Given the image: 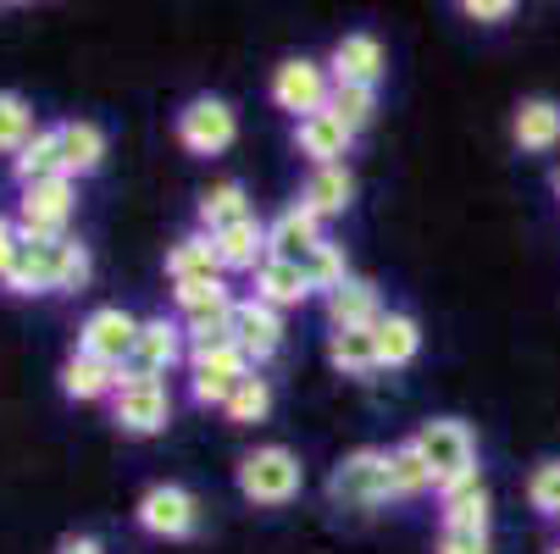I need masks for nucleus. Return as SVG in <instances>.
Returning <instances> with one entry per match:
<instances>
[{"label":"nucleus","instance_id":"obj_1","mask_svg":"<svg viewBox=\"0 0 560 554\" xmlns=\"http://www.w3.org/2000/svg\"><path fill=\"white\" fill-rule=\"evenodd\" d=\"M233 483H238V494H245L250 505L278 510V505L300 499V488H305V465H300V455H294V449L267 444V449H250L245 460H238Z\"/></svg>","mask_w":560,"mask_h":554},{"label":"nucleus","instance_id":"obj_2","mask_svg":"<svg viewBox=\"0 0 560 554\" xmlns=\"http://www.w3.org/2000/svg\"><path fill=\"white\" fill-rule=\"evenodd\" d=\"M328 499L345 505V510H377L394 499V465H388V449H350L334 478H328Z\"/></svg>","mask_w":560,"mask_h":554},{"label":"nucleus","instance_id":"obj_3","mask_svg":"<svg viewBox=\"0 0 560 554\" xmlns=\"http://www.w3.org/2000/svg\"><path fill=\"white\" fill-rule=\"evenodd\" d=\"M178 361L189 366L184 322H173V316H150V322H139V344H133L128 366L117 372V388H122V382H162Z\"/></svg>","mask_w":560,"mask_h":554},{"label":"nucleus","instance_id":"obj_4","mask_svg":"<svg viewBox=\"0 0 560 554\" xmlns=\"http://www.w3.org/2000/svg\"><path fill=\"white\" fill-rule=\"evenodd\" d=\"M334 101V72L323 61H311V56H289L272 67V106L289 111L294 122L300 117H316V111H328Z\"/></svg>","mask_w":560,"mask_h":554},{"label":"nucleus","instance_id":"obj_5","mask_svg":"<svg viewBox=\"0 0 560 554\" xmlns=\"http://www.w3.org/2000/svg\"><path fill=\"white\" fill-rule=\"evenodd\" d=\"M78 205V184L72 178H50V184H28L18 195V233L23 239H67V216Z\"/></svg>","mask_w":560,"mask_h":554},{"label":"nucleus","instance_id":"obj_6","mask_svg":"<svg viewBox=\"0 0 560 554\" xmlns=\"http://www.w3.org/2000/svg\"><path fill=\"white\" fill-rule=\"evenodd\" d=\"M417 449H422V460L433 465V483H439V488L455 483V478H466V471H477V438H471V427L455 422V416L422 422ZM439 488H433V494H439Z\"/></svg>","mask_w":560,"mask_h":554},{"label":"nucleus","instance_id":"obj_7","mask_svg":"<svg viewBox=\"0 0 560 554\" xmlns=\"http://www.w3.org/2000/svg\"><path fill=\"white\" fill-rule=\"evenodd\" d=\"M256 366L245 361L238 344H206V350H189V393L195 405H228L233 388L245 382Z\"/></svg>","mask_w":560,"mask_h":554},{"label":"nucleus","instance_id":"obj_8","mask_svg":"<svg viewBox=\"0 0 560 554\" xmlns=\"http://www.w3.org/2000/svg\"><path fill=\"white\" fill-rule=\"evenodd\" d=\"M133 521H139V532H150V538H195L200 505H195V494H189L184 483H155V488L139 494Z\"/></svg>","mask_w":560,"mask_h":554},{"label":"nucleus","instance_id":"obj_9","mask_svg":"<svg viewBox=\"0 0 560 554\" xmlns=\"http://www.w3.org/2000/svg\"><path fill=\"white\" fill-rule=\"evenodd\" d=\"M112 422L128 433V438H155L173 427V393L167 382H122L112 393Z\"/></svg>","mask_w":560,"mask_h":554},{"label":"nucleus","instance_id":"obj_10","mask_svg":"<svg viewBox=\"0 0 560 554\" xmlns=\"http://www.w3.org/2000/svg\"><path fill=\"white\" fill-rule=\"evenodd\" d=\"M139 344V316H128L122 305H101L84 316V328H78V355H90V361H106V366H128Z\"/></svg>","mask_w":560,"mask_h":554},{"label":"nucleus","instance_id":"obj_11","mask_svg":"<svg viewBox=\"0 0 560 554\" xmlns=\"http://www.w3.org/2000/svg\"><path fill=\"white\" fill-rule=\"evenodd\" d=\"M233 133H238V117H233V106L217 101V95H195V101L178 111V144H184L189 155H222V150L233 144Z\"/></svg>","mask_w":560,"mask_h":554},{"label":"nucleus","instance_id":"obj_12","mask_svg":"<svg viewBox=\"0 0 560 554\" xmlns=\"http://www.w3.org/2000/svg\"><path fill=\"white\" fill-rule=\"evenodd\" d=\"M233 344L245 350L250 366H267L278 350H283V310L261 305L256 294L233 305Z\"/></svg>","mask_w":560,"mask_h":554},{"label":"nucleus","instance_id":"obj_13","mask_svg":"<svg viewBox=\"0 0 560 554\" xmlns=\"http://www.w3.org/2000/svg\"><path fill=\"white\" fill-rule=\"evenodd\" d=\"M323 239H328V233H323V216H311L300 200L267 222V256H272V261H294V267H300Z\"/></svg>","mask_w":560,"mask_h":554},{"label":"nucleus","instance_id":"obj_14","mask_svg":"<svg viewBox=\"0 0 560 554\" xmlns=\"http://www.w3.org/2000/svg\"><path fill=\"white\" fill-rule=\"evenodd\" d=\"M350 128L334 117V111H316V117H300L294 122V144L311 167H345V155H350Z\"/></svg>","mask_w":560,"mask_h":554},{"label":"nucleus","instance_id":"obj_15","mask_svg":"<svg viewBox=\"0 0 560 554\" xmlns=\"http://www.w3.org/2000/svg\"><path fill=\"white\" fill-rule=\"evenodd\" d=\"M328 72H334V84H372L377 90V78H383V39L377 34H345L328 56Z\"/></svg>","mask_w":560,"mask_h":554},{"label":"nucleus","instance_id":"obj_16","mask_svg":"<svg viewBox=\"0 0 560 554\" xmlns=\"http://www.w3.org/2000/svg\"><path fill=\"white\" fill-rule=\"evenodd\" d=\"M56 133H61V173H67L72 184L90 178V173H101V162H106V133H101V122L72 117V122H56Z\"/></svg>","mask_w":560,"mask_h":554},{"label":"nucleus","instance_id":"obj_17","mask_svg":"<svg viewBox=\"0 0 560 554\" xmlns=\"http://www.w3.org/2000/svg\"><path fill=\"white\" fill-rule=\"evenodd\" d=\"M56 245L61 239H50V245H39V239H23V250H18V267L7 272V294H18V299H28V294H56Z\"/></svg>","mask_w":560,"mask_h":554},{"label":"nucleus","instance_id":"obj_18","mask_svg":"<svg viewBox=\"0 0 560 554\" xmlns=\"http://www.w3.org/2000/svg\"><path fill=\"white\" fill-rule=\"evenodd\" d=\"M167 278H173V288L178 283H217L222 278V256H217L211 233H184V239L167 250Z\"/></svg>","mask_w":560,"mask_h":554},{"label":"nucleus","instance_id":"obj_19","mask_svg":"<svg viewBox=\"0 0 560 554\" xmlns=\"http://www.w3.org/2000/svg\"><path fill=\"white\" fill-rule=\"evenodd\" d=\"M350 200H355L350 167H311L305 184H300V205H305L311 216H345Z\"/></svg>","mask_w":560,"mask_h":554},{"label":"nucleus","instance_id":"obj_20","mask_svg":"<svg viewBox=\"0 0 560 554\" xmlns=\"http://www.w3.org/2000/svg\"><path fill=\"white\" fill-rule=\"evenodd\" d=\"M323 305H328V328H334V333H339V328H377V316H383L377 283H366V278L339 283Z\"/></svg>","mask_w":560,"mask_h":554},{"label":"nucleus","instance_id":"obj_21","mask_svg":"<svg viewBox=\"0 0 560 554\" xmlns=\"http://www.w3.org/2000/svg\"><path fill=\"white\" fill-rule=\"evenodd\" d=\"M372 339H377V372L388 366H411L417 361V350H422V328H417V316L411 310H383L377 316V328H372Z\"/></svg>","mask_w":560,"mask_h":554},{"label":"nucleus","instance_id":"obj_22","mask_svg":"<svg viewBox=\"0 0 560 554\" xmlns=\"http://www.w3.org/2000/svg\"><path fill=\"white\" fill-rule=\"evenodd\" d=\"M217 239V256H222V272H256L267 261V222L245 216V222H233L222 233H211Z\"/></svg>","mask_w":560,"mask_h":554},{"label":"nucleus","instance_id":"obj_23","mask_svg":"<svg viewBox=\"0 0 560 554\" xmlns=\"http://www.w3.org/2000/svg\"><path fill=\"white\" fill-rule=\"evenodd\" d=\"M61 393L67 400H78V405H95V400H112L117 393V366H106V361H90V355H67V366H61Z\"/></svg>","mask_w":560,"mask_h":554},{"label":"nucleus","instance_id":"obj_24","mask_svg":"<svg viewBox=\"0 0 560 554\" xmlns=\"http://www.w3.org/2000/svg\"><path fill=\"white\" fill-rule=\"evenodd\" d=\"M12 178H18V189H28V184H50V178H67V173H61V133H56V128H39V133L12 155Z\"/></svg>","mask_w":560,"mask_h":554},{"label":"nucleus","instance_id":"obj_25","mask_svg":"<svg viewBox=\"0 0 560 554\" xmlns=\"http://www.w3.org/2000/svg\"><path fill=\"white\" fill-rule=\"evenodd\" d=\"M511 139L527 150V155H544L560 144V106L555 101H522L516 117H511Z\"/></svg>","mask_w":560,"mask_h":554},{"label":"nucleus","instance_id":"obj_26","mask_svg":"<svg viewBox=\"0 0 560 554\" xmlns=\"http://www.w3.org/2000/svg\"><path fill=\"white\" fill-rule=\"evenodd\" d=\"M256 299L272 305V310H289V305H305L311 299V283H305V272L294 261H272L267 256L256 267Z\"/></svg>","mask_w":560,"mask_h":554},{"label":"nucleus","instance_id":"obj_27","mask_svg":"<svg viewBox=\"0 0 560 554\" xmlns=\"http://www.w3.org/2000/svg\"><path fill=\"white\" fill-rule=\"evenodd\" d=\"M245 216H250V195H245L238 178H222L200 195V233H222V227L245 222Z\"/></svg>","mask_w":560,"mask_h":554},{"label":"nucleus","instance_id":"obj_28","mask_svg":"<svg viewBox=\"0 0 560 554\" xmlns=\"http://www.w3.org/2000/svg\"><path fill=\"white\" fill-rule=\"evenodd\" d=\"M328 366L345 372V377L377 372V339H372V328H339V333H328Z\"/></svg>","mask_w":560,"mask_h":554},{"label":"nucleus","instance_id":"obj_29","mask_svg":"<svg viewBox=\"0 0 560 554\" xmlns=\"http://www.w3.org/2000/svg\"><path fill=\"white\" fill-rule=\"evenodd\" d=\"M388 465H394V499H422V494L439 488V483H433V465H428L422 449H417V438L394 444V449H388Z\"/></svg>","mask_w":560,"mask_h":554},{"label":"nucleus","instance_id":"obj_30","mask_svg":"<svg viewBox=\"0 0 560 554\" xmlns=\"http://www.w3.org/2000/svg\"><path fill=\"white\" fill-rule=\"evenodd\" d=\"M300 272H305V283H311V294H334L339 283H350V261H345V245H334V239H323L305 261H300Z\"/></svg>","mask_w":560,"mask_h":554},{"label":"nucleus","instance_id":"obj_31","mask_svg":"<svg viewBox=\"0 0 560 554\" xmlns=\"http://www.w3.org/2000/svg\"><path fill=\"white\" fill-rule=\"evenodd\" d=\"M222 416H228L233 427H256V422H267V416H272V382L250 372L245 382L233 388V400L222 405Z\"/></svg>","mask_w":560,"mask_h":554},{"label":"nucleus","instance_id":"obj_32","mask_svg":"<svg viewBox=\"0 0 560 554\" xmlns=\"http://www.w3.org/2000/svg\"><path fill=\"white\" fill-rule=\"evenodd\" d=\"M489 521H494L489 488H471L460 499H444V510H439V527H450V532H489Z\"/></svg>","mask_w":560,"mask_h":554},{"label":"nucleus","instance_id":"obj_33","mask_svg":"<svg viewBox=\"0 0 560 554\" xmlns=\"http://www.w3.org/2000/svg\"><path fill=\"white\" fill-rule=\"evenodd\" d=\"M173 299H178V316H184V322H195V316H222V310L238 305V299L228 294L222 278H217V283H178Z\"/></svg>","mask_w":560,"mask_h":554},{"label":"nucleus","instance_id":"obj_34","mask_svg":"<svg viewBox=\"0 0 560 554\" xmlns=\"http://www.w3.org/2000/svg\"><path fill=\"white\" fill-rule=\"evenodd\" d=\"M328 111L350 128V133H361L372 117H377V90L372 84H334V101H328Z\"/></svg>","mask_w":560,"mask_h":554},{"label":"nucleus","instance_id":"obj_35","mask_svg":"<svg viewBox=\"0 0 560 554\" xmlns=\"http://www.w3.org/2000/svg\"><path fill=\"white\" fill-rule=\"evenodd\" d=\"M34 133H39V128H34L28 101H23V95H12V90H0V150L18 155V150H23Z\"/></svg>","mask_w":560,"mask_h":554},{"label":"nucleus","instance_id":"obj_36","mask_svg":"<svg viewBox=\"0 0 560 554\" xmlns=\"http://www.w3.org/2000/svg\"><path fill=\"white\" fill-rule=\"evenodd\" d=\"M95 261H90V245L84 239H61L56 245V294H78L90 283Z\"/></svg>","mask_w":560,"mask_h":554},{"label":"nucleus","instance_id":"obj_37","mask_svg":"<svg viewBox=\"0 0 560 554\" xmlns=\"http://www.w3.org/2000/svg\"><path fill=\"white\" fill-rule=\"evenodd\" d=\"M527 505L549 521H560V460H544L533 465V478H527Z\"/></svg>","mask_w":560,"mask_h":554},{"label":"nucleus","instance_id":"obj_38","mask_svg":"<svg viewBox=\"0 0 560 554\" xmlns=\"http://www.w3.org/2000/svg\"><path fill=\"white\" fill-rule=\"evenodd\" d=\"M433 554H494V543H489V532H450V527H439Z\"/></svg>","mask_w":560,"mask_h":554},{"label":"nucleus","instance_id":"obj_39","mask_svg":"<svg viewBox=\"0 0 560 554\" xmlns=\"http://www.w3.org/2000/svg\"><path fill=\"white\" fill-rule=\"evenodd\" d=\"M460 17H471V23H511L516 17V7L511 0H460Z\"/></svg>","mask_w":560,"mask_h":554},{"label":"nucleus","instance_id":"obj_40","mask_svg":"<svg viewBox=\"0 0 560 554\" xmlns=\"http://www.w3.org/2000/svg\"><path fill=\"white\" fill-rule=\"evenodd\" d=\"M18 250H23V233H18V216H0V283L18 267Z\"/></svg>","mask_w":560,"mask_h":554},{"label":"nucleus","instance_id":"obj_41","mask_svg":"<svg viewBox=\"0 0 560 554\" xmlns=\"http://www.w3.org/2000/svg\"><path fill=\"white\" fill-rule=\"evenodd\" d=\"M56 554H106V543H101V538H78V532H72V538H61V543H56Z\"/></svg>","mask_w":560,"mask_h":554},{"label":"nucleus","instance_id":"obj_42","mask_svg":"<svg viewBox=\"0 0 560 554\" xmlns=\"http://www.w3.org/2000/svg\"><path fill=\"white\" fill-rule=\"evenodd\" d=\"M549 189H555V200H560V167H555V173H549Z\"/></svg>","mask_w":560,"mask_h":554},{"label":"nucleus","instance_id":"obj_43","mask_svg":"<svg viewBox=\"0 0 560 554\" xmlns=\"http://www.w3.org/2000/svg\"><path fill=\"white\" fill-rule=\"evenodd\" d=\"M549 554H560V543H555V549H549Z\"/></svg>","mask_w":560,"mask_h":554}]
</instances>
